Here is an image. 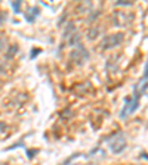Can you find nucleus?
<instances>
[{"instance_id":"nucleus-5","label":"nucleus","mask_w":148,"mask_h":165,"mask_svg":"<svg viewBox=\"0 0 148 165\" xmlns=\"http://www.w3.org/2000/svg\"><path fill=\"white\" fill-rule=\"evenodd\" d=\"M98 35H99V28H98V27H92V28L87 31V39H89V40L96 39Z\"/></svg>"},{"instance_id":"nucleus-10","label":"nucleus","mask_w":148,"mask_h":165,"mask_svg":"<svg viewBox=\"0 0 148 165\" xmlns=\"http://www.w3.org/2000/svg\"><path fill=\"white\" fill-rule=\"evenodd\" d=\"M7 130V125L5 122H0V131H6Z\"/></svg>"},{"instance_id":"nucleus-4","label":"nucleus","mask_w":148,"mask_h":165,"mask_svg":"<svg viewBox=\"0 0 148 165\" xmlns=\"http://www.w3.org/2000/svg\"><path fill=\"white\" fill-rule=\"evenodd\" d=\"M147 87H148V62H147V65H145V71H144V78L141 80V87L138 89L136 87V90L139 91V94L142 96V93L145 90H147Z\"/></svg>"},{"instance_id":"nucleus-1","label":"nucleus","mask_w":148,"mask_h":165,"mask_svg":"<svg viewBox=\"0 0 148 165\" xmlns=\"http://www.w3.org/2000/svg\"><path fill=\"white\" fill-rule=\"evenodd\" d=\"M121 41H123V34H121V33H119V34H111L101 41V46H99V47H101L102 50H110V49H113L116 46H119Z\"/></svg>"},{"instance_id":"nucleus-3","label":"nucleus","mask_w":148,"mask_h":165,"mask_svg":"<svg viewBox=\"0 0 148 165\" xmlns=\"http://www.w3.org/2000/svg\"><path fill=\"white\" fill-rule=\"evenodd\" d=\"M110 148H111V150H113L114 154H120V152L126 148V140L123 139V136H121V134H117L116 139L110 143Z\"/></svg>"},{"instance_id":"nucleus-6","label":"nucleus","mask_w":148,"mask_h":165,"mask_svg":"<svg viewBox=\"0 0 148 165\" xmlns=\"http://www.w3.org/2000/svg\"><path fill=\"white\" fill-rule=\"evenodd\" d=\"M68 44L71 46V47H76V46H79V44H80V35L77 34V33H74V34L70 37Z\"/></svg>"},{"instance_id":"nucleus-8","label":"nucleus","mask_w":148,"mask_h":165,"mask_svg":"<svg viewBox=\"0 0 148 165\" xmlns=\"http://www.w3.org/2000/svg\"><path fill=\"white\" fill-rule=\"evenodd\" d=\"M19 6H21V2H12V7H13V11L17 12H19Z\"/></svg>"},{"instance_id":"nucleus-9","label":"nucleus","mask_w":148,"mask_h":165,"mask_svg":"<svg viewBox=\"0 0 148 165\" xmlns=\"http://www.w3.org/2000/svg\"><path fill=\"white\" fill-rule=\"evenodd\" d=\"M5 21H6V13H3V12H0V27L5 24Z\"/></svg>"},{"instance_id":"nucleus-11","label":"nucleus","mask_w":148,"mask_h":165,"mask_svg":"<svg viewBox=\"0 0 148 165\" xmlns=\"http://www.w3.org/2000/svg\"><path fill=\"white\" fill-rule=\"evenodd\" d=\"M117 5H120V6H131L132 3H129V2H117Z\"/></svg>"},{"instance_id":"nucleus-12","label":"nucleus","mask_w":148,"mask_h":165,"mask_svg":"<svg viewBox=\"0 0 148 165\" xmlns=\"http://www.w3.org/2000/svg\"><path fill=\"white\" fill-rule=\"evenodd\" d=\"M2 49H3V40L0 39V50H2Z\"/></svg>"},{"instance_id":"nucleus-2","label":"nucleus","mask_w":148,"mask_h":165,"mask_svg":"<svg viewBox=\"0 0 148 165\" xmlns=\"http://www.w3.org/2000/svg\"><path fill=\"white\" fill-rule=\"evenodd\" d=\"M70 57L77 65H81L86 59H89V53H87V50H86L85 47H81V44H79V46H76V49L70 53Z\"/></svg>"},{"instance_id":"nucleus-7","label":"nucleus","mask_w":148,"mask_h":165,"mask_svg":"<svg viewBox=\"0 0 148 165\" xmlns=\"http://www.w3.org/2000/svg\"><path fill=\"white\" fill-rule=\"evenodd\" d=\"M30 12H31V16H25V18H27V21H30V22H31V21H34L36 18L39 16V12L40 11L37 9V7H33V9H31Z\"/></svg>"}]
</instances>
